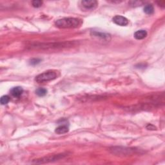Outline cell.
Instances as JSON below:
<instances>
[{
    "mask_svg": "<svg viewBox=\"0 0 165 165\" xmlns=\"http://www.w3.org/2000/svg\"><path fill=\"white\" fill-rule=\"evenodd\" d=\"M77 45L75 41H63L51 43H33L27 45L30 49L34 50H52V49L70 48Z\"/></svg>",
    "mask_w": 165,
    "mask_h": 165,
    "instance_id": "cell-1",
    "label": "cell"
},
{
    "mask_svg": "<svg viewBox=\"0 0 165 165\" xmlns=\"http://www.w3.org/2000/svg\"><path fill=\"white\" fill-rule=\"evenodd\" d=\"M81 20L74 18H62L55 22V25L59 28H74L81 25Z\"/></svg>",
    "mask_w": 165,
    "mask_h": 165,
    "instance_id": "cell-2",
    "label": "cell"
},
{
    "mask_svg": "<svg viewBox=\"0 0 165 165\" xmlns=\"http://www.w3.org/2000/svg\"><path fill=\"white\" fill-rule=\"evenodd\" d=\"M58 78V73L55 70H49L43 73L39 74L36 77L35 81L38 83H43V82H48Z\"/></svg>",
    "mask_w": 165,
    "mask_h": 165,
    "instance_id": "cell-3",
    "label": "cell"
},
{
    "mask_svg": "<svg viewBox=\"0 0 165 165\" xmlns=\"http://www.w3.org/2000/svg\"><path fill=\"white\" fill-rule=\"evenodd\" d=\"M110 152L119 156H128L137 153V150L135 148L123 147H114L110 148Z\"/></svg>",
    "mask_w": 165,
    "mask_h": 165,
    "instance_id": "cell-4",
    "label": "cell"
},
{
    "mask_svg": "<svg viewBox=\"0 0 165 165\" xmlns=\"http://www.w3.org/2000/svg\"><path fill=\"white\" fill-rule=\"evenodd\" d=\"M67 156H68L67 153L50 155V156H45V157H41V158H39V159H34L32 161V163L34 164L48 163L50 162H54V161H59L61 159H63V158H65Z\"/></svg>",
    "mask_w": 165,
    "mask_h": 165,
    "instance_id": "cell-5",
    "label": "cell"
},
{
    "mask_svg": "<svg viewBox=\"0 0 165 165\" xmlns=\"http://www.w3.org/2000/svg\"><path fill=\"white\" fill-rule=\"evenodd\" d=\"M81 5L85 10H92L97 6V1L95 0H85L81 1Z\"/></svg>",
    "mask_w": 165,
    "mask_h": 165,
    "instance_id": "cell-6",
    "label": "cell"
},
{
    "mask_svg": "<svg viewBox=\"0 0 165 165\" xmlns=\"http://www.w3.org/2000/svg\"><path fill=\"white\" fill-rule=\"evenodd\" d=\"M112 21H113L114 23L119 26H127L129 23L127 18L122 16H114L113 19H112Z\"/></svg>",
    "mask_w": 165,
    "mask_h": 165,
    "instance_id": "cell-7",
    "label": "cell"
},
{
    "mask_svg": "<svg viewBox=\"0 0 165 165\" xmlns=\"http://www.w3.org/2000/svg\"><path fill=\"white\" fill-rule=\"evenodd\" d=\"M91 34L92 36H94V37H95V38H98L101 39H103V41H109L111 38L110 35L108 34H106V33L94 31V32H92Z\"/></svg>",
    "mask_w": 165,
    "mask_h": 165,
    "instance_id": "cell-8",
    "label": "cell"
},
{
    "mask_svg": "<svg viewBox=\"0 0 165 165\" xmlns=\"http://www.w3.org/2000/svg\"><path fill=\"white\" fill-rule=\"evenodd\" d=\"M23 90L21 87H16L11 89V93L14 97H19L22 95Z\"/></svg>",
    "mask_w": 165,
    "mask_h": 165,
    "instance_id": "cell-9",
    "label": "cell"
},
{
    "mask_svg": "<svg viewBox=\"0 0 165 165\" xmlns=\"http://www.w3.org/2000/svg\"><path fill=\"white\" fill-rule=\"evenodd\" d=\"M147 36V32L144 30H139L134 33V38L137 40H141Z\"/></svg>",
    "mask_w": 165,
    "mask_h": 165,
    "instance_id": "cell-10",
    "label": "cell"
},
{
    "mask_svg": "<svg viewBox=\"0 0 165 165\" xmlns=\"http://www.w3.org/2000/svg\"><path fill=\"white\" fill-rule=\"evenodd\" d=\"M68 130H69V128L67 125L63 124V125H60V126H59L58 127L55 128V132L58 134H63L67 133Z\"/></svg>",
    "mask_w": 165,
    "mask_h": 165,
    "instance_id": "cell-11",
    "label": "cell"
},
{
    "mask_svg": "<svg viewBox=\"0 0 165 165\" xmlns=\"http://www.w3.org/2000/svg\"><path fill=\"white\" fill-rule=\"evenodd\" d=\"M144 12L148 15L152 14L154 12V6L151 5H147L144 8Z\"/></svg>",
    "mask_w": 165,
    "mask_h": 165,
    "instance_id": "cell-12",
    "label": "cell"
},
{
    "mask_svg": "<svg viewBox=\"0 0 165 165\" xmlns=\"http://www.w3.org/2000/svg\"><path fill=\"white\" fill-rule=\"evenodd\" d=\"M36 93L38 95V96L43 97V96H45V95L47 94V89H45V88H39L36 90Z\"/></svg>",
    "mask_w": 165,
    "mask_h": 165,
    "instance_id": "cell-13",
    "label": "cell"
},
{
    "mask_svg": "<svg viewBox=\"0 0 165 165\" xmlns=\"http://www.w3.org/2000/svg\"><path fill=\"white\" fill-rule=\"evenodd\" d=\"M11 100V98H10L9 96L8 95H3L1 97V100H0V102H1V105H6Z\"/></svg>",
    "mask_w": 165,
    "mask_h": 165,
    "instance_id": "cell-14",
    "label": "cell"
},
{
    "mask_svg": "<svg viewBox=\"0 0 165 165\" xmlns=\"http://www.w3.org/2000/svg\"><path fill=\"white\" fill-rule=\"evenodd\" d=\"M32 6H34L35 8H39L41 6L42 4H43V1H40V0H34L32 2Z\"/></svg>",
    "mask_w": 165,
    "mask_h": 165,
    "instance_id": "cell-15",
    "label": "cell"
},
{
    "mask_svg": "<svg viewBox=\"0 0 165 165\" xmlns=\"http://www.w3.org/2000/svg\"><path fill=\"white\" fill-rule=\"evenodd\" d=\"M40 61H41V59H32L31 60L30 64L32 65H36L39 63Z\"/></svg>",
    "mask_w": 165,
    "mask_h": 165,
    "instance_id": "cell-16",
    "label": "cell"
},
{
    "mask_svg": "<svg viewBox=\"0 0 165 165\" xmlns=\"http://www.w3.org/2000/svg\"><path fill=\"white\" fill-rule=\"evenodd\" d=\"M147 128L148 130H156V127H155L154 126H153V125H151V124H148V126L147 127Z\"/></svg>",
    "mask_w": 165,
    "mask_h": 165,
    "instance_id": "cell-17",
    "label": "cell"
},
{
    "mask_svg": "<svg viewBox=\"0 0 165 165\" xmlns=\"http://www.w3.org/2000/svg\"><path fill=\"white\" fill-rule=\"evenodd\" d=\"M157 3H159V6H164V5H165V1H159V2H157Z\"/></svg>",
    "mask_w": 165,
    "mask_h": 165,
    "instance_id": "cell-18",
    "label": "cell"
}]
</instances>
